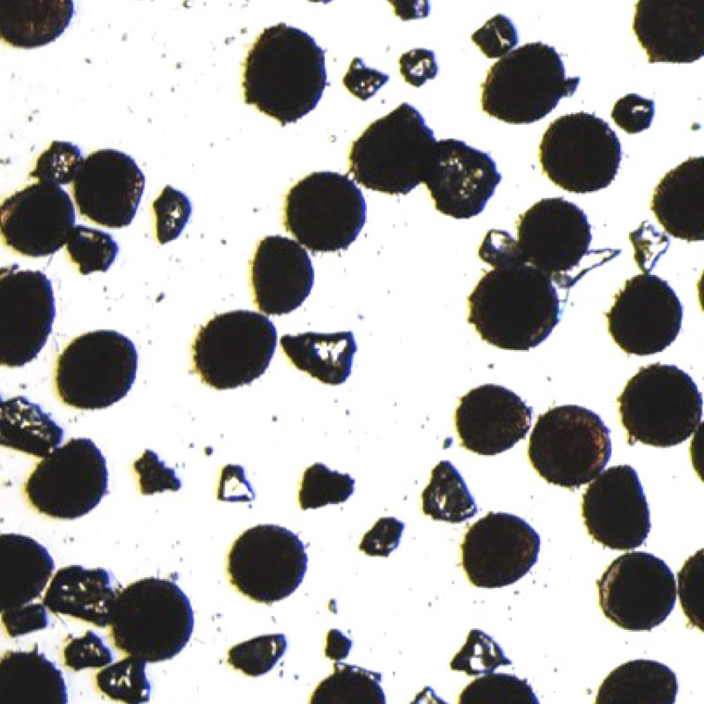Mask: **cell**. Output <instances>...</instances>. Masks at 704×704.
<instances>
[{"instance_id":"1","label":"cell","mask_w":704,"mask_h":704,"mask_svg":"<svg viewBox=\"0 0 704 704\" xmlns=\"http://www.w3.org/2000/svg\"><path fill=\"white\" fill-rule=\"evenodd\" d=\"M329 85L325 51L307 32L283 22L265 28L243 61L245 102L283 126L314 110Z\"/></svg>"},{"instance_id":"2","label":"cell","mask_w":704,"mask_h":704,"mask_svg":"<svg viewBox=\"0 0 704 704\" xmlns=\"http://www.w3.org/2000/svg\"><path fill=\"white\" fill-rule=\"evenodd\" d=\"M556 285L551 275L524 261L492 267L467 298L468 322L497 348H535L560 320Z\"/></svg>"},{"instance_id":"3","label":"cell","mask_w":704,"mask_h":704,"mask_svg":"<svg viewBox=\"0 0 704 704\" xmlns=\"http://www.w3.org/2000/svg\"><path fill=\"white\" fill-rule=\"evenodd\" d=\"M437 145L420 112L404 102L351 142L349 172L366 188L407 195L424 182Z\"/></svg>"},{"instance_id":"4","label":"cell","mask_w":704,"mask_h":704,"mask_svg":"<svg viewBox=\"0 0 704 704\" xmlns=\"http://www.w3.org/2000/svg\"><path fill=\"white\" fill-rule=\"evenodd\" d=\"M187 595L174 582L147 578L122 589L109 628L111 644L147 663L169 660L186 646L194 628Z\"/></svg>"},{"instance_id":"5","label":"cell","mask_w":704,"mask_h":704,"mask_svg":"<svg viewBox=\"0 0 704 704\" xmlns=\"http://www.w3.org/2000/svg\"><path fill=\"white\" fill-rule=\"evenodd\" d=\"M580 76H566L560 54L541 41L527 43L495 62L481 84V110L509 124H530L573 95Z\"/></svg>"},{"instance_id":"6","label":"cell","mask_w":704,"mask_h":704,"mask_svg":"<svg viewBox=\"0 0 704 704\" xmlns=\"http://www.w3.org/2000/svg\"><path fill=\"white\" fill-rule=\"evenodd\" d=\"M617 402L630 443L674 446L702 424V393L692 378L673 364L640 367Z\"/></svg>"},{"instance_id":"7","label":"cell","mask_w":704,"mask_h":704,"mask_svg":"<svg viewBox=\"0 0 704 704\" xmlns=\"http://www.w3.org/2000/svg\"><path fill=\"white\" fill-rule=\"evenodd\" d=\"M610 432L601 417L586 408L556 406L538 417L528 459L547 483L577 489L597 477L609 461Z\"/></svg>"},{"instance_id":"8","label":"cell","mask_w":704,"mask_h":704,"mask_svg":"<svg viewBox=\"0 0 704 704\" xmlns=\"http://www.w3.org/2000/svg\"><path fill=\"white\" fill-rule=\"evenodd\" d=\"M366 220L361 190L339 173H311L292 186L284 199L285 230L314 253L346 250Z\"/></svg>"},{"instance_id":"9","label":"cell","mask_w":704,"mask_h":704,"mask_svg":"<svg viewBox=\"0 0 704 704\" xmlns=\"http://www.w3.org/2000/svg\"><path fill=\"white\" fill-rule=\"evenodd\" d=\"M137 368V350L129 338L114 330L89 331L73 339L58 356L56 393L75 408H105L127 395Z\"/></svg>"},{"instance_id":"10","label":"cell","mask_w":704,"mask_h":704,"mask_svg":"<svg viewBox=\"0 0 704 704\" xmlns=\"http://www.w3.org/2000/svg\"><path fill=\"white\" fill-rule=\"evenodd\" d=\"M622 156L621 142L609 124L583 111L552 121L538 147L543 173L556 186L577 194L608 187L617 174Z\"/></svg>"},{"instance_id":"11","label":"cell","mask_w":704,"mask_h":704,"mask_svg":"<svg viewBox=\"0 0 704 704\" xmlns=\"http://www.w3.org/2000/svg\"><path fill=\"white\" fill-rule=\"evenodd\" d=\"M276 341L275 326L260 313L234 310L217 315L192 342V370L217 390L249 384L269 366Z\"/></svg>"},{"instance_id":"12","label":"cell","mask_w":704,"mask_h":704,"mask_svg":"<svg viewBox=\"0 0 704 704\" xmlns=\"http://www.w3.org/2000/svg\"><path fill=\"white\" fill-rule=\"evenodd\" d=\"M106 459L88 438H72L38 461L24 483L30 504L53 518L73 520L108 493Z\"/></svg>"},{"instance_id":"13","label":"cell","mask_w":704,"mask_h":704,"mask_svg":"<svg viewBox=\"0 0 704 704\" xmlns=\"http://www.w3.org/2000/svg\"><path fill=\"white\" fill-rule=\"evenodd\" d=\"M308 557L298 536L274 524L242 532L227 557L231 584L243 595L271 604L292 594L302 583Z\"/></svg>"},{"instance_id":"14","label":"cell","mask_w":704,"mask_h":704,"mask_svg":"<svg viewBox=\"0 0 704 704\" xmlns=\"http://www.w3.org/2000/svg\"><path fill=\"white\" fill-rule=\"evenodd\" d=\"M597 586L605 617L632 631L658 626L671 613L676 600L674 574L663 560L645 551L617 557Z\"/></svg>"},{"instance_id":"15","label":"cell","mask_w":704,"mask_h":704,"mask_svg":"<svg viewBox=\"0 0 704 704\" xmlns=\"http://www.w3.org/2000/svg\"><path fill=\"white\" fill-rule=\"evenodd\" d=\"M606 317L608 333L621 349L650 355L663 351L676 338L683 306L667 281L646 272L625 282Z\"/></svg>"},{"instance_id":"16","label":"cell","mask_w":704,"mask_h":704,"mask_svg":"<svg viewBox=\"0 0 704 704\" xmlns=\"http://www.w3.org/2000/svg\"><path fill=\"white\" fill-rule=\"evenodd\" d=\"M540 539L524 519L488 512L468 527L460 545L461 565L474 586L484 588L512 584L537 562Z\"/></svg>"},{"instance_id":"17","label":"cell","mask_w":704,"mask_h":704,"mask_svg":"<svg viewBox=\"0 0 704 704\" xmlns=\"http://www.w3.org/2000/svg\"><path fill=\"white\" fill-rule=\"evenodd\" d=\"M523 261L551 275L560 288L571 286L566 273L588 253L592 235L584 212L563 197L544 198L515 222Z\"/></svg>"},{"instance_id":"18","label":"cell","mask_w":704,"mask_h":704,"mask_svg":"<svg viewBox=\"0 0 704 704\" xmlns=\"http://www.w3.org/2000/svg\"><path fill=\"white\" fill-rule=\"evenodd\" d=\"M55 314L52 285L45 274L16 265L1 267V364L21 367L36 358L52 331Z\"/></svg>"},{"instance_id":"19","label":"cell","mask_w":704,"mask_h":704,"mask_svg":"<svg viewBox=\"0 0 704 704\" xmlns=\"http://www.w3.org/2000/svg\"><path fill=\"white\" fill-rule=\"evenodd\" d=\"M581 512L589 536L611 549L640 547L651 527L646 497L629 465L610 467L597 476L582 495Z\"/></svg>"},{"instance_id":"20","label":"cell","mask_w":704,"mask_h":704,"mask_svg":"<svg viewBox=\"0 0 704 704\" xmlns=\"http://www.w3.org/2000/svg\"><path fill=\"white\" fill-rule=\"evenodd\" d=\"M75 220L68 192L59 185L37 181L1 202V239L20 254L46 256L65 245Z\"/></svg>"},{"instance_id":"21","label":"cell","mask_w":704,"mask_h":704,"mask_svg":"<svg viewBox=\"0 0 704 704\" xmlns=\"http://www.w3.org/2000/svg\"><path fill=\"white\" fill-rule=\"evenodd\" d=\"M144 186V175L134 158L106 148L85 157L69 188L82 217L102 226L121 228L135 217Z\"/></svg>"},{"instance_id":"22","label":"cell","mask_w":704,"mask_h":704,"mask_svg":"<svg viewBox=\"0 0 704 704\" xmlns=\"http://www.w3.org/2000/svg\"><path fill=\"white\" fill-rule=\"evenodd\" d=\"M502 179L488 153L454 138L438 140L423 182L441 214L468 219L481 214Z\"/></svg>"},{"instance_id":"23","label":"cell","mask_w":704,"mask_h":704,"mask_svg":"<svg viewBox=\"0 0 704 704\" xmlns=\"http://www.w3.org/2000/svg\"><path fill=\"white\" fill-rule=\"evenodd\" d=\"M532 414V408L512 390L485 384L460 398L454 420L463 448L491 456L512 448L525 437Z\"/></svg>"},{"instance_id":"24","label":"cell","mask_w":704,"mask_h":704,"mask_svg":"<svg viewBox=\"0 0 704 704\" xmlns=\"http://www.w3.org/2000/svg\"><path fill=\"white\" fill-rule=\"evenodd\" d=\"M254 304L269 316L295 310L311 293L314 272L310 257L297 241L280 235L261 239L250 263Z\"/></svg>"},{"instance_id":"25","label":"cell","mask_w":704,"mask_h":704,"mask_svg":"<svg viewBox=\"0 0 704 704\" xmlns=\"http://www.w3.org/2000/svg\"><path fill=\"white\" fill-rule=\"evenodd\" d=\"M632 29L650 63H690L704 53V0H639Z\"/></svg>"},{"instance_id":"26","label":"cell","mask_w":704,"mask_h":704,"mask_svg":"<svg viewBox=\"0 0 704 704\" xmlns=\"http://www.w3.org/2000/svg\"><path fill=\"white\" fill-rule=\"evenodd\" d=\"M122 590L113 573L105 569L69 565L54 574L42 603L54 614L106 628Z\"/></svg>"},{"instance_id":"27","label":"cell","mask_w":704,"mask_h":704,"mask_svg":"<svg viewBox=\"0 0 704 704\" xmlns=\"http://www.w3.org/2000/svg\"><path fill=\"white\" fill-rule=\"evenodd\" d=\"M650 209L664 230L687 241L704 239V157H690L655 187Z\"/></svg>"},{"instance_id":"28","label":"cell","mask_w":704,"mask_h":704,"mask_svg":"<svg viewBox=\"0 0 704 704\" xmlns=\"http://www.w3.org/2000/svg\"><path fill=\"white\" fill-rule=\"evenodd\" d=\"M1 610L36 599L52 578L54 562L47 549L30 536L0 535Z\"/></svg>"},{"instance_id":"29","label":"cell","mask_w":704,"mask_h":704,"mask_svg":"<svg viewBox=\"0 0 704 704\" xmlns=\"http://www.w3.org/2000/svg\"><path fill=\"white\" fill-rule=\"evenodd\" d=\"M279 342L296 368L323 384H342L351 374L353 357L358 350L351 331L286 334Z\"/></svg>"},{"instance_id":"30","label":"cell","mask_w":704,"mask_h":704,"mask_svg":"<svg viewBox=\"0 0 704 704\" xmlns=\"http://www.w3.org/2000/svg\"><path fill=\"white\" fill-rule=\"evenodd\" d=\"M74 14L72 0H0V37L14 47L41 46L63 33Z\"/></svg>"},{"instance_id":"31","label":"cell","mask_w":704,"mask_h":704,"mask_svg":"<svg viewBox=\"0 0 704 704\" xmlns=\"http://www.w3.org/2000/svg\"><path fill=\"white\" fill-rule=\"evenodd\" d=\"M677 692V678L669 667L653 660L636 659L607 675L595 703L672 704Z\"/></svg>"},{"instance_id":"32","label":"cell","mask_w":704,"mask_h":704,"mask_svg":"<svg viewBox=\"0 0 704 704\" xmlns=\"http://www.w3.org/2000/svg\"><path fill=\"white\" fill-rule=\"evenodd\" d=\"M8 651L1 661V693L12 703H65L67 698L60 671L37 650Z\"/></svg>"},{"instance_id":"33","label":"cell","mask_w":704,"mask_h":704,"mask_svg":"<svg viewBox=\"0 0 704 704\" xmlns=\"http://www.w3.org/2000/svg\"><path fill=\"white\" fill-rule=\"evenodd\" d=\"M64 430L36 403L24 396L1 402V445L43 458L63 441Z\"/></svg>"},{"instance_id":"34","label":"cell","mask_w":704,"mask_h":704,"mask_svg":"<svg viewBox=\"0 0 704 704\" xmlns=\"http://www.w3.org/2000/svg\"><path fill=\"white\" fill-rule=\"evenodd\" d=\"M421 498L423 513L434 520L461 523L478 512L462 476L448 460L441 461L432 470Z\"/></svg>"},{"instance_id":"35","label":"cell","mask_w":704,"mask_h":704,"mask_svg":"<svg viewBox=\"0 0 704 704\" xmlns=\"http://www.w3.org/2000/svg\"><path fill=\"white\" fill-rule=\"evenodd\" d=\"M382 674L342 662L333 663V672L313 692V704H384Z\"/></svg>"},{"instance_id":"36","label":"cell","mask_w":704,"mask_h":704,"mask_svg":"<svg viewBox=\"0 0 704 704\" xmlns=\"http://www.w3.org/2000/svg\"><path fill=\"white\" fill-rule=\"evenodd\" d=\"M146 663L127 655L102 668L95 675L94 684L100 694L127 703L148 701L151 684L146 674Z\"/></svg>"},{"instance_id":"37","label":"cell","mask_w":704,"mask_h":704,"mask_svg":"<svg viewBox=\"0 0 704 704\" xmlns=\"http://www.w3.org/2000/svg\"><path fill=\"white\" fill-rule=\"evenodd\" d=\"M64 246L67 258L83 275L107 271L119 252L110 233L82 224L74 226Z\"/></svg>"},{"instance_id":"38","label":"cell","mask_w":704,"mask_h":704,"mask_svg":"<svg viewBox=\"0 0 704 704\" xmlns=\"http://www.w3.org/2000/svg\"><path fill=\"white\" fill-rule=\"evenodd\" d=\"M355 480L347 473L331 470L316 462L302 474L298 502L302 510L345 502L354 492Z\"/></svg>"},{"instance_id":"39","label":"cell","mask_w":704,"mask_h":704,"mask_svg":"<svg viewBox=\"0 0 704 704\" xmlns=\"http://www.w3.org/2000/svg\"><path fill=\"white\" fill-rule=\"evenodd\" d=\"M463 704H525L539 701L527 679L507 673H490L470 683L459 696Z\"/></svg>"},{"instance_id":"40","label":"cell","mask_w":704,"mask_h":704,"mask_svg":"<svg viewBox=\"0 0 704 704\" xmlns=\"http://www.w3.org/2000/svg\"><path fill=\"white\" fill-rule=\"evenodd\" d=\"M287 647L286 637L282 633L261 635L232 646L227 660L243 674L258 676L275 666Z\"/></svg>"},{"instance_id":"41","label":"cell","mask_w":704,"mask_h":704,"mask_svg":"<svg viewBox=\"0 0 704 704\" xmlns=\"http://www.w3.org/2000/svg\"><path fill=\"white\" fill-rule=\"evenodd\" d=\"M512 664L491 636L481 630L472 629L465 643L452 659L450 667L452 670L477 676L492 673L499 666Z\"/></svg>"},{"instance_id":"42","label":"cell","mask_w":704,"mask_h":704,"mask_svg":"<svg viewBox=\"0 0 704 704\" xmlns=\"http://www.w3.org/2000/svg\"><path fill=\"white\" fill-rule=\"evenodd\" d=\"M85 157L78 146L53 140L37 157L29 177L57 185L71 184Z\"/></svg>"},{"instance_id":"43","label":"cell","mask_w":704,"mask_h":704,"mask_svg":"<svg viewBox=\"0 0 704 704\" xmlns=\"http://www.w3.org/2000/svg\"><path fill=\"white\" fill-rule=\"evenodd\" d=\"M151 210L155 238L164 244L180 235L191 215L192 205L184 192L166 185L153 201Z\"/></svg>"},{"instance_id":"44","label":"cell","mask_w":704,"mask_h":704,"mask_svg":"<svg viewBox=\"0 0 704 704\" xmlns=\"http://www.w3.org/2000/svg\"><path fill=\"white\" fill-rule=\"evenodd\" d=\"M676 593L689 623L703 630L704 616V555L697 551L677 573Z\"/></svg>"},{"instance_id":"45","label":"cell","mask_w":704,"mask_h":704,"mask_svg":"<svg viewBox=\"0 0 704 704\" xmlns=\"http://www.w3.org/2000/svg\"><path fill=\"white\" fill-rule=\"evenodd\" d=\"M63 665L75 671L103 668L112 662L113 655L102 639L92 630L80 637L67 638L61 650Z\"/></svg>"},{"instance_id":"46","label":"cell","mask_w":704,"mask_h":704,"mask_svg":"<svg viewBox=\"0 0 704 704\" xmlns=\"http://www.w3.org/2000/svg\"><path fill=\"white\" fill-rule=\"evenodd\" d=\"M472 41L490 58L505 56L519 41L518 30L506 15L498 13L471 35Z\"/></svg>"},{"instance_id":"47","label":"cell","mask_w":704,"mask_h":704,"mask_svg":"<svg viewBox=\"0 0 704 704\" xmlns=\"http://www.w3.org/2000/svg\"><path fill=\"white\" fill-rule=\"evenodd\" d=\"M142 494H153L164 490L177 491L182 487L181 480L173 468L166 465L158 454L151 449H145L133 464Z\"/></svg>"},{"instance_id":"48","label":"cell","mask_w":704,"mask_h":704,"mask_svg":"<svg viewBox=\"0 0 704 704\" xmlns=\"http://www.w3.org/2000/svg\"><path fill=\"white\" fill-rule=\"evenodd\" d=\"M654 115V101L635 93L619 98L614 104L611 118L628 133L648 129Z\"/></svg>"},{"instance_id":"49","label":"cell","mask_w":704,"mask_h":704,"mask_svg":"<svg viewBox=\"0 0 704 704\" xmlns=\"http://www.w3.org/2000/svg\"><path fill=\"white\" fill-rule=\"evenodd\" d=\"M404 528L395 517H382L363 536L359 549L367 556L388 557L399 546Z\"/></svg>"},{"instance_id":"50","label":"cell","mask_w":704,"mask_h":704,"mask_svg":"<svg viewBox=\"0 0 704 704\" xmlns=\"http://www.w3.org/2000/svg\"><path fill=\"white\" fill-rule=\"evenodd\" d=\"M390 79V75L368 67L360 57H354L342 78L344 87L355 97L367 100Z\"/></svg>"},{"instance_id":"51","label":"cell","mask_w":704,"mask_h":704,"mask_svg":"<svg viewBox=\"0 0 704 704\" xmlns=\"http://www.w3.org/2000/svg\"><path fill=\"white\" fill-rule=\"evenodd\" d=\"M478 257L492 267L523 261L516 240L508 232L497 229L486 233L478 248Z\"/></svg>"},{"instance_id":"52","label":"cell","mask_w":704,"mask_h":704,"mask_svg":"<svg viewBox=\"0 0 704 704\" xmlns=\"http://www.w3.org/2000/svg\"><path fill=\"white\" fill-rule=\"evenodd\" d=\"M46 606L42 603L24 605L1 610V623L12 637L45 628L48 623Z\"/></svg>"},{"instance_id":"53","label":"cell","mask_w":704,"mask_h":704,"mask_svg":"<svg viewBox=\"0 0 704 704\" xmlns=\"http://www.w3.org/2000/svg\"><path fill=\"white\" fill-rule=\"evenodd\" d=\"M399 73L404 80L418 87L438 74L439 67L432 50L417 47L407 51L398 60Z\"/></svg>"},{"instance_id":"54","label":"cell","mask_w":704,"mask_h":704,"mask_svg":"<svg viewBox=\"0 0 704 704\" xmlns=\"http://www.w3.org/2000/svg\"><path fill=\"white\" fill-rule=\"evenodd\" d=\"M217 497L229 501H251L254 498V491L242 466L228 464L223 468Z\"/></svg>"},{"instance_id":"55","label":"cell","mask_w":704,"mask_h":704,"mask_svg":"<svg viewBox=\"0 0 704 704\" xmlns=\"http://www.w3.org/2000/svg\"><path fill=\"white\" fill-rule=\"evenodd\" d=\"M352 647V641L340 630L332 628L327 632L324 653L327 657L339 662L346 658Z\"/></svg>"},{"instance_id":"56","label":"cell","mask_w":704,"mask_h":704,"mask_svg":"<svg viewBox=\"0 0 704 704\" xmlns=\"http://www.w3.org/2000/svg\"><path fill=\"white\" fill-rule=\"evenodd\" d=\"M394 12L402 20L426 17L430 10L428 1H390Z\"/></svg>"}]
</instances>
